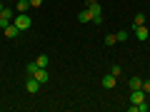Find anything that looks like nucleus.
I'll list each match as a JSON object with an SVG mask.
<instances>
[{
	"label": "nucleus",
	"mask_w": 150,
	"mask_h": 112,
	"mask_svg": "<svg viewBox=\"0 0 150 112\" xmlns=\"http://www.w3.org/2000/svg\"><path fill=\"white\" fill-rule=\"evenodd\" d=\"M35 70H38V62H30V65H28V75H35Z\"/></svg>",
	"instance_id": "obj_18"
},
{
	"label": "nucleus",
	"mask_w": 150,
	"mask_h": 112,
	"mask_svg": "<svg viewBox=\"0 0 150 112\" xmlns=\"http://www.w3.org/2000/svg\"><path fill=\"white\" fill-rule=\"evenodd\" d=\"M148 100V95H145L143 90H130V112H138L135 110V105H140V102Z\"/></svg>",
	"instance_id": "obj_2"
},
{
	"label": "nucleus",
	"mask_w": 150,
	"mask_h": 112,
	"mask_svg": "<svg viewBox=\"0 0 150 112\" xmlns=\"http://www.w3.org/2000/svg\"><path fill=\"white\" fill-rule=\"evenodd\" d=\"M15 10L18 13H28L30 10V0H15Z\"/></svg>",
	"instance_id": "obj_9"
},
{
	"label": "nucleus",
	"mask_w": 150,
	"mask_h": 112,
	"mask_svg": "<svg viewBox=\"0 0 150 112\" xmlns=\"http://www.w3.org/2000/svg\"><path fill=\"white\" fill-rule=\"evenodd\" d=\"M13 22H15V25L20 27V32H25L28 27L33 25V20H30V15H28V13H18V15H15V20H13Z\"/></svg>",
	"instance_id": "obj_3"
},
{
	"label": "nucleus",
	"mask_w": 150,
	"mask_h": 112,
	"mask_svg": "<svg viewBox=\"0 0 150 112\" xmlns=\"http://www.w3.org/2000/svg\"><path fill=\"white\" fill-rule=\"evenodd\" d=\"M135 30V37H138V40H148V35H150V30L145 25H138V27H133Z\"/></svg>",
	"instance_id": "obj_7"
},
{
	"label": "nucleus",
	"mask_w": 150,
	"mask_h": 112,
	"mask_svg": "<svg viewBox=\"0 0 150 112\" xmlns=\"http://www.w3.org/2000/svg\"><path fill=\"white\" fill-rule=\"evenodd\" d=\"M138 25H145V13H135V20H133V27Z\"/></svg>",
	"instance_id": "obj_12"
},
{
	"label": "nucleus",
	"mask_w": 150,
	"mask_h": 112,
	"mask_svg": "<svg viewBox=\"0 0 150 112\" xmlns=\"http://www.w3.org/2000/svg\"><path fill=\"white\" fill-rule=\"evenodd\" d=\"M115 80H118L115 75H105V77H103V82H100V85L105 87V90H112V87H115Z\"/></svg>",
	"instance_id": "obj_8"
},
{
	"label": "nucleus",
	"mask_w": 150,
	"mask_h": 112,
	"mask_svg": "<svg viewBox=\"0 0 150 112\" xmlns=\"http://www.w3.org/2000/svg\"><path fill=\"white\" fill-rule=\"evenodd\" d=\"M130 90H143V80H140V77H130Z\"/></svg>",
	"instance_id": "obj_11"
},
{
	"label": "nucleus",
	"mask_w": 150,
	"mask_h": 112,
	"mask_svg": "<svg viewBox=\"0 0 150 112\" xmlns=\"http://www.w3.org/2000/svg\"><path fill=\"white\" fill-rule=\"evenodd\" d=\"M120 72H123V67H120V65H112V67H110V75H115V77H118Z\"/></svg>",
	"instance_id": "obj_17"
},
{
	"label": "nucleus",
	"mask_w": 150,
	"mask_h": 112,
	"mask_svg": "<svg viewBox=\"0 0 150 112\" xmlns=\"http://www.w3.org/2000/svg\"><path fill=\"white\" fill-rule=\"evenodd\" d=\"M3 32H5V37H8V40H15V37L20 35V27H18L15 22H10V25H8V27H5Z\"/></svg>",
	"instance_id": "obj_4"
},
{
	"label": "nucleus",
	"mask_w": 150,
	"mask_h": 112,
	"mask_svg": "<svg viewBox=\"0 0 150 112\" xmlns=\"http://www.w3.org/2000/svg\"><path fill=\"white\" fill-rule=\"evenodd\" d=\"M115 43H118V37H115V35H105V45H115Z\"/></svg>",
	"instance_id": "obj_16"
},
{
	"label": "nucleus",
	"mask_w": 150,
	"mask_h": 112,
	"mask_svg": "<svg viewBox=\"0 0 150 112\" xmlns=\"http://www.w3.org/2000/svg\"><path fill=\"white\" fill-rule=\"evenodd\" d=\"M78 20H80V22H90L93 20L90 10H88V8H85V10H80V13H78Z\"/></svg>",
	"instance_id": "obj_10"
},
{
	"label": "nucleus",
	"mask_w": 150,
	"mask_h": 112,
	"mask_svg": "<svg viewBox=\"0 0 150 112\" xmlns=\"http://www.w3.org/2000/svg\"><path fill=\"white\" fill-rule=\"evenodd\" d=\"M10 22H13V20H10L8 15H0V27H3V30H5V27L10 25Z\"/></svg>",
	"instance_id": "obj_15"
},
{
	"label": "nucleus",
	"mask_w": 150,
	"mask_h": 112,
	"mask_svg": "<svg viewBox=\"0 0 150 112\" xmlns=\"http://www.w3.org/2000/svg\"><path fill=\"white\" fill-rule=\"evenodd\" d=\"M115 37H118V43H125V40L130 37V32L128 30H118V32H115Z\"/></svg>",
	"instance_id": "obj_13"
},
{
	"label": "nucleus",
	"mask_w": 150,
	"mask_h": 112,
	"mask_svg": "<svg viewBox=\"0 0 150 112\" xmlns=\"http://www.w3.org/2000/svg\"><path fill=\"white\" fill-rule=\"evenodd\" d=\"M25 90H28V92H30V95H35V92H38V90H40V82H38V80H35V77H33V75H30V80H28V82H25Z\"/></svg>",
	"instance_id": "obj_6"
},
{
	"label": "nucleus",
	"mask_w": 150,
	"mask_h": 112,
	"mask_svg": "<svg viewBox=\"0 0 150 112\" xmlns=\"http://www.w3.org/2000/svg\"><path fill=\"white\" fill-rule=\"evenodd\" d=\"M143 92H145V95H150V80H143Z\"/></svg>",
	"instance_id": "obj_19"
},
{
	"label": "nucleus",
	"mask_w": 150,
	"mask_h": 112,
	"mask_svg": "<svg viewBox=\"0 0 150 112\" xmlns=\"http://www.w3.org/2000/svg\"><path fill=\"white\" fill-rule=\"evenodd\" d=\"M148 110H150V100H148Z\"/></svg>",
	"instance_id": "obj_22"
},
{
	"label": "nucleus",
	"mask_w": 150,
	"mask_h": 112,
	"mask_svg": "<svg viewBox=\"0 0 150 112\" xmlns=\"http://www.w3.org/2000/svg\"><path fill=\"white\" fill-rule=\"evenodd\" d=\"M33 77H35V80L40 82V85H45V82L50 80V75H48V70H45V67H38V70H35V75H33Z\"/></svg>",
	"instance_id": "obj_5"
},
{
	"label": "nucleus",
	"mask_w": 150,
	"mask_h": 112,
	"mask_svg": "<svg viewBox=\"0 0 150 112\" xmlns=\"http://www.w3.org/2000/svg\"><path fill=\"white\" fill-rule=\"evenodd\" d=\"M3 8H5V5H3V0H0V13H3Z\"/></svg>",
	"instance_id": "obj_21"
},
{
	"label": "nucleus",
	"mask_w": 150,
	"mask_h": 112,
	"mask_svg": "<svg viewBox=\"0 0 150 112\" xmlns=\"http://www.w3.org/2000/svg\"><path fill=\"white\" fill-rule=\"evenodd\" d=\"M88 10H90V15H93V20H90V22H95V25H103V13H100V5H98L95 0H88Z\"/></svg>",
	"instance_id": "obj_1"
},
{
	"label": "nucleus",
	"mask_w": 150,
	"mask_h": 112,
	"mask_svg": "<svg viewBox=\"0 0 150 112\" xmlns=\"http://www.w3.org/2000/svg\"><path fill=\"white\" fill-rule=\"evenodd\" d=\"M43 5V0H30V8H40Z\"/></svg>",
	"instance_id": "obj_20"
},
{
	"label": "nucleus",
	"mask_w": 150,
	"mask_h": 112,
	"mask_svg": "<svg viewBox=\"0 0 150 112\" xmlns=\"http://www.w3.org/2000/svg\"><path fill=\"white\" fill-rule=\"evenodd\" d=\"M38 67H48V55H38Z\"/></svg>",
	"instance_id": "obj_14"
}]
</instances>
